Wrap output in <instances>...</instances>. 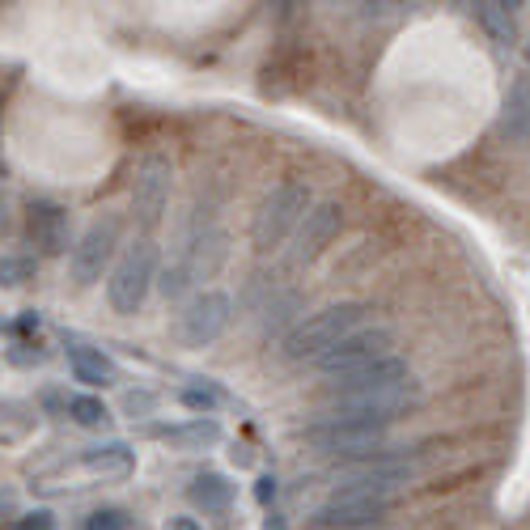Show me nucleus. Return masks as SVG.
<instances>
[{"label": "nucleus", "instance_id": "nucleus-1", "mask_svg": "<svg viewBox=\"0 0 530 530\" xmlns=\"http://www.w3.org/2000/svg\"><path fill=\"white\" fill-rule=\"evenodd\" d=\"M365 318H369V306H365V302H340V306L314 310V314L302 318V323H293V327H289L285 344H280V357L293 361V365L318 361L323 352H331L335 344H340L344 335L361 331V327H365Z\"/></svg>", "mask_w": 530, "mask_h": 530}, {"label": "nucleus", "instance_id": "nucleus-2", "mask_svg": "<svg viewBox=\"0 0 530 530\" xmlns=\"http://www.w3.org/2000/svg\"><path fill=\"white\" fill-rule=\"evenodd\" d=\"M310 204H314V196H310L306 183L289 179V183L272 187L268 196L259 200L255 217H251V246H255L259 255L280 251V246L289 242V234H297V225H302Z\"/></svg>", "mask_w": 530, "mask_h": 530}, {"label": "nucleus", "instance_id": "nucleus-3", "mask_svg": "<svg viewBox=\"0 0 530 530\" xmlns=\"http://www.w3.org/2000/svg\"><path fill=\"white\" fill-rule=\"evenodd\" d=\"M157 280V242L153 238H136L132 246H123L111 280H106V302L115 314H136L145 306V297Z\"/></svg>", "mask_w": 530, "mask_h": 530}, {"label": "nucleus", "instance_id": "nucleus-4", "mask_svg": "<svg viewBox=\"0 0 530 530\" xmlns=\"http://www.w3.org/2000/svg\"><path fill=\"white\" fill-rule=\"evenodd\" d=\"M306 441L323 454H344V458H365L386 446V424L340 416V412H318V420L306 424Z\"/></svg>", "mask_w": 530, "mask_h": 530}, {"label": "nucleus", "instance_id": "nucleus-5", "mask_svg": "<svg viewBox=\"0 0 530 530\" xmlns=\"http://www.w3.org/2000/svg\"><path fill=\"white\" fill-rule=\"evenodd\" d=\"M119 238H123V217L119 212H102L98 221H90V229L77 238L73 255H68V268H73V285L90 289L94 280H102V272L119 259Z\"/></svg>", "mask_w": 530, "mask_h": 530}, {"label": "nucleus", "instance_id": "nucleus-6", "mask_svg": "<svg viewBox=\"0 0 530 530\" xmlns=\"http://www.w3.org/2000/svg\"><path fill=\"white\" fill-rule=\"evenodd\" d=\"M412 475H416V467L403 454L378 450V454H365V458H357V463H348V467L335 471V488L369 492V497H391L395 488L412 484Z\"/></svg>", "mask_w": 530, "mask_h": 530}, {"label": "nucleus", "instance_id": "nucleus-7", "mask_svg": "<svg viewBox=\"0 0 530 530\" xmlns=\"http://www.w3.org/2000/svg\"><path fill=\"white\" fill-rule=\"evenodd\" d=\"M229 323H234V302L217 289H204L179 310L174 335H179V344H187V348H208L229 331Z\"/></svg>", "mask_w": 530, "mask_h": 530}, {"label": "nucleus", "instance_id": "nucleus-8", "mask_svg": "<svg viewBox=\"0 0 530 530\" xmlns=\"http://www.w3.org/2000/svg\"><path fill=\"white\" fill-rule=\"evenodd\" d=\"M170 183H174V166H170V157H162V153L140 157L136 179H132V212H136V225L145 229V238H149L153 229L162 225V217H166Z\"/></svg>", "mask_w": 530, "mask_h": 530}, {"label": "nucleus", "instance_id": "nucleus-9", "mask_svg": "<svg viewBox=\"0 0 530 530\" xmlns=\"http://www.w3.org/2000/svg\"><path fill=\"white\" fill-rule=\"evenodd\" d=\"M391 514V497H369V492L335 488L331 497L314 509V530H374Z\"/></svg>", "mask_w": 530, "mask_h": 530}, {"label": "nucleus", "instance_id": "nucleus-10", "mask_svg": "<svg viewBox=\"0 0 530 530\" xmlns=\"http://www.w3.org/2000/svg\"><path fill=\"white\" fill-rule=\"evenodd\" d=\"M391 348H395V335L386 331V327H361V331L344 335V340L335 344L331 352H323V357L314 361V369L323 378H340V374H352V369H361L369 361L391 357Z\"/></svg>", "mask_w": 530, "mask_h": 530}, {"label": "nucleus", "instance_id": "nucleus-11", "mask_svg": "<svg viewBox=\"0 0 530 530\" xmlns=\"http://www.w3.org/2000/svg\"><path fill=\"white\" fill-rule=\"evenodd\" d=\"M344 229V204L340 200H318L310 204V212L302 217L293 234V263L302 268V263H314L318 255L331 246V238Z\"/></svg>", "mask_w": 530, "mask_h": 530}, {"label": "nucleus", "instance_id": "nucleus-12", "mask_svg": "<svg viewBox=\"0 0 530 530\" xmlns=\"http://www.w3.org/2000/svg\"><path fill=\"white\" fill-rule=\"evenodd\" d=\"M412 382V365L403 357H382V361H369L361 369H352V374H340L327 382L331 399H352V395H374V391H391V386H403Z\"/></svg>", "mask_w": 530, "mask_h": 530}, {"label": "nucleus", "instance_id": "nucleus-13", "mask_svg": "<svg viewBox=\"0 0 530 530\" xmlns=\"http://www.w3.org/2000/svg\"><path fill=\"white\" fill-rule=\"evenodd\" d=\"M26 225H30V242L39 246L43 255H64L73 246V225H68V212L51 200H30L26 208Z\"/></svg>", "mask_w": 530, "mask_h": 530}, {"label": "nucleus", "instance_id": "nucleus-14", "mask_svg": "<svg viewBox=\"0 0 530 530\" xmlns=\"http://www.w3.org/2000/svg\"><path fill=\"white\" fill-rule=\"evenodd\" d=\"M221 259H225V234L221 229H204L200 238H191V246L179 259V268L191 276V285H196V280H208L221 268Z\"/></svg>", "mask_w": 530, "mask_h": 530}, {"label": "nucleus", "instance_id": "nucleus-15", "mask_svg": "<svg viewBox=\"0 0 530 530\" xmlns=\"http://www.w3.org/2000/svg\"><path fill=\"white\" fill-rule=\"evenodd\" d=\"M153 433L179 450H204V446H217L221 441V424L212 416H191L183 424H166V429H153Z\"/></svg>", "mask_w": 530, "mask_h": 530}, {"label": "nucleus", "instance_id": "nucleus-16", "mask_svg": "<svg viewBox=\"0 0 530 530\" xmlns=\"http://www.w3.org/2000/svg\"><path fill=\"white\" fill-rule=\"evenodd\" d=\"M68 365H73V378L85 386H111L119 378L115 361L106 357L102 348H85V344H68Z\"/></svg>", "mask_w": 530, "mask_h": 530}, {"label": "nucleus", "instance_id": "nucleus-17", "mask_svg": "<svg viewBox=\"0 0 530 530\" xmlns=\"http://www.w3.org/2000/svg\"><path fill=\"white\" fill-rule=\"evenodd\" d=\"M187 497L196 509H204V514H225V509L234 505V484H229L221 471H200L196 480H191Z\"/></svg>", "mask_w": 530, "mask_h": 530}, {"label": "nucleus", "instance_id": "nucleus-18", "mask_svg": "<svg viewBox=\"0 0 530 530\" xmlns=\"http://www.w3.org/2000/svg\"><path fill=\"white\" fill-rule=\"evenodd\" d=\"M501 132L509 140L530 136V77H518L509 85V98H505V111H501Z\"/></svg>", "mask_w": 530, "mask_h": 530}, {"label": "nucleus", "instance_id": "nucleus-19", "mask_svg": "<svg viewBox=\"0 0 530 530\" xmlns=\"http://www.w3.org/2000/svg\"><path fill=\"white\" fill-rule=\"evenodd\" d=\"M475 22L488 30V39L497 47H509L518 39V17H514V5H501V0H484L475 5Z\"/></svg>", "mask_w": 530, "mask_h": 530}, {"label": "nucleus", "instance_id": "nucleus-20", "mask_svg": "<svg viewBox=\"0 0 530 530\" xmlns=\"http://www.w3.org/2000/svg\"><path fill=\"white\" fill-rule=\"evenodd\" d=\"M85 467L90 471H132V450L123 446V441L94 446V450H85Z\"/></svg>", "mask_w": 530, "mask_h": 530}, {"label": "nucleus", "instance_id": "nucleus-21", "mask_svg": "<svg viewBox=\"0 0 530 530\" xmlns=\"http://www.w3.org/2000/svg\"><path fill=\"white\" fill-rule=\"evenodd\" d=\"M34 263L30 255H0V289H22L34 280Z\"/></svg>", "mask_w": 530, "mask_h": 530}, {"label": "nucleus", "instance_id": "nucleus-22", "mask_svg": "<svg viewBox=\"0 0 530 530\" xmlns=\"http://www.w3.org/2000/svg\"><path fill=\"white\" fill-rule=\"evenodd\" d=\"M68 416H73L81 429H98V424H106V403L94 395H73L68 399Z\"/></svg>", "mask_w": 530, "mask_h": 530}, {"label": "nucleus", "instance_id": "nucleus-23", "mask_svg": "<svg viewBox=\"0 0 530 530\" xmlns=\"http://www.w3.org/2000/svg\"><path fill=\"white\" fill-rule=\"evenodd\" d=\"M85 530H132V518L123 514V509H115V505H102V509H94V514L85 518Z\"/></svg>", "mask_w": 530, "mask_h": 530}, {"label": "nucleus", "instance_id": "nucleus-24", "mask_svg": "<svg viewBox=\"0 0 530 530\" xmlns=\"http://www.w3.org/2000/svg\"><path fill=\"white\" fill-rule=\"evenodd\" d=\"M157 289L166 293V302H179V297L191 289V276L179 268V263H174V268H166L162 276H157Z\"/></svg>", "mask_w": 530, "mask_h": 530}, {"label": "nucleus", "instance_id": "nucleus-25", "mask_svg": "<svg viewBox=\"0 0 530 530\" xmlns=\"http://www.w3.org/2000/svg\"><path fill=\"white\" fill-rule=\"evenodd\" d=\"M153 408H157V399L149 391H128V395H123V412H128L132 420L136 416H153Z\"/></svg>", "mask_w": 530, "mask_h": 530}, {"label": "nucleus", "instance_id": "nucleus-26", "mask_svg": "<svg viewBox=\"0 0 530 530\" xmlns=\"http://www.w3.org/2000/svg\"><path fill=\"white\" fill-rule=\"evenodd\" d=\"M13 530H56V514L51 509H34V514H22Z\"/></svg>", "mask_w": 530, "mask_h": 530}, {"label": "nucleus", "instance_id": "nucleus-27", "mask_svg": "<svg viewBox=\"0 0 530 530\" xmlns=\"http://www.w3.org/2000/svg\"><path fill=\"white\" fill-rule=\"evenodd\" d=\"M183 403L191 412H200V416H208L212 408H217V395L212 391H200V386H191V391H183Z\"/></svg>", "mask_w": 530, "mask_h": 530}, {"label": "nucleus", "instance_id": "nucleus-28", "mask_svg": "<svg viewBox=\"0 0 530 530\" xmlns=\"http://www.w3.org/2000/svg\"><path fill=\"white\" fill-rule=\"evenodd\" d=\"M13 514H17V492L0 488V518H13Z\"/></svg>", "mask_w": 530, "mask_h": 530}, {"label": "nucleus", "instance_id": "nucleus-29", "mask_svg": "<svg viewBox=\"0 0 530 530\" xmlns=\"http://www.w3.org/2000/svg\"><path fill=\"white\" fill-rule=\"evenodd\" d=\"M255 497H259L263 505H268V501L276 497V480H272V475H263V480H259V488H255Z\"/></svg>", "mask_w": 530, "mask_h": 530}, {"label": "nucleus", "instance_id": "nucleus-30", "mask_svg": "<svg viewBox=\"0 0 530 530\" xmlns=\"http://www.w3.org/2000/svg\"><path fill=\"white\" fill-rule=\"evenodd\" d=\"M166 530H200V522L196 518H170Z\"/></svg>", "mask_w": 530, "mask_h": 530}, {"label": "nucleus", "instance_id": "nucleus-31", "mask_svg": "<svg viewBox=\"0 0 530 530\" xmlns=\"http://www.w3.org/2000/svg\"><path fill=\"white\" fill-rule=\"evenodd\" d=\"M0 234H9V200H5V187H0Z\"/></svg>", "mask_w": 530, "mask_h": 530}, {"label": "nucleus", "instance_id": "nucleus-32", "mask_svg": "<svg viewBox=\"0 0 530 530\" xmlns=\"http://www.w3.org/2000/svg\"><path fill=\"white\" fill-rule=\"evenodd\" d=\"M268 530H285V522H272V526H268Z\"/></svg>", "mask_w": 530, "mask_h": 530}, {"label": "nucleus", "instance_id": "nucleus-33", "mask_svg": "<svg viewBox=\"0 0 530 530\" xmlns=\"http://www.w3.org/2000/svg\"><path fill=\"white\" fill-rule=\"evenodd\" d=\"M526 68H530V43H526Z\"/></svg>", "mask_w": 530, "mask_h": 530}]
</instances>
